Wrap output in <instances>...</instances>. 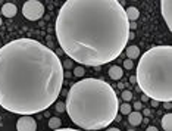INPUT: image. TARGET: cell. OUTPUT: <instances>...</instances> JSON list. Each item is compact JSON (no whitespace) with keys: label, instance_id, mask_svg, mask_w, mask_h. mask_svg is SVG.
<instances>
[{"label":"cell","instance_id":"6da1fadb","mask_svg":"<svg viewBox=\"0 0 172 131\" xmlns=\"http://www.w3.org/2000/svg\"><path fill=\"white\" fill-rule=\"evenodd\" d=\"M65 71L59 56L34 38L0 47V108L18 115L46 111L57 100Z\"/></svg>","mask_w":172,"mask_h":131},{"label":"cell","instance_id":"7a4b0ae2","mask_svg":"<svg viewBox=\"0 0 172 131\" xmlns=\"http://www.w3.org/2000/svg\"><path fill=\"white\" fill-rule=\"evenodd\" d=\"M128 24L118 0H66L57 13L54 33L69 59L86 66H102L127 47Z\"/></svg>","mask_w":172,"mask_h":131},{"label":"cell","instance_id":"3957f363","mask_svg":"<svg viewBox=\"0 0 172 131\" xmlns=\"http://www.w3.org/2000/svg\"><path fill=\"white\" fill-rule=\"evenodd\" d=\"M65 111L77 127L102 130L116 121L119 99L113 87L104 80L83 78L68 92Z\"/></svg>","mask_w":172,"mask_h":131},{"label":"cell","instance_id":"277c9868","mask_svg":"<svg viewBox=\"0 0 172 131\" xmlns=\"http://www.w3.org/2000/svg\"><path fill=\"white\" fill-rule=\"evenodd\" d=\"M138 89L157 102L172 100V47L155 46L149 49L136 68Z\"/></svg>","mask_w":172,"mask_h":131},{"label":"cell","instance_id":"5b68a950","mask_svg":"<svg viewBox=\"0 0 172 131\" xmlns=\"http://www.w3.org/2000/svg\"><path fill=\"white\" fill-rule=\"evenodd\" d=\"M22 15L28 21H38L44 15V6L38 0H27L22 6Z\"/></svg>","mask_w":172,"mask_h":131},{"label":"cell","instance_id":"8992f818","mask_svg":"<svg viewBox=\"0 0 172 131\" xmlns=\"http://www.w3.org/2000/svg\"><path fill=\"white\" fill-rule=\"evenodd\" d=\"M18 131H35L37 130V122L33 116L30 115H22L16 121Z\"/></svg>","mask_w":172,"mask_h":131},{"label":"cell","instance_id":"52a82bcc","mask_svg":"<svg viewBox=\"0 0 172 131\" xmlns=\"http://www.w3.org/2000/svg\"><path fill=\"white\" fill-rule=\"evenodd\" d=\"M160 12L165 19L168 30H172V0H160Z\"/></svg>","mask_w":172,"mask_h":131},{"label":"cell","instance_id":"ba28073f","mask_svg":"<svg viewBox=\"0 0 172 131\" xmlns=\"http://www.w3.org/2000/svg\"><path fill=\"white\" fill-rule=\"evenodd\" d=\"M16 12H18V7L16 4H13V3H4L1 6V13L6 18H13L16 15Z\"/></svg>","mask_w":172,"mask_h":131},{"label":"cell","instance_id":"9c48e42d","mask_svg":"<svg viewBox=\"0 0 172 131\" xmlns=\"http://www.w3.org/2000/svg\"><path fill=\"white\" fill-rule=\"evenodd\" d=\"M128 121H130V124L131 125H134V127H137V125H140L141 124V121H143V115H141V112L140 111H131V112L128 113Z\"/></svg>","mask_w":172,"mask_h":131},{"label":"cell","instance_id":"30bf717a","mask_svg":"<svg viewBox=\"0 0 172 131\" xmlns=\"http://www.w3.org/2000/svg\"><path fill=\"white\" fill-rule=\"evenodd\" d=\"M109 77H110L112 80L118 81V80H121V78L124 77V69H122L121 66H118V65H113V66L109 68Z\"/></svg>","mask_w":172,"mask_h":131},{"label":"cell","instance_id":"8fae6325","mask_svg":"<svg viewBox=\"0 0 172 131\" xmlns=\"http://www.w3.org/2000/svg\"><path fill=\"white\" fill-rule=\"evenodd\" d=\"M125 50V53H127V57L128 59H137L140 56V49H138L137 46H128V47H125L124 49Z\"/></svg>","mask_w":172,"mask_h":131},{"label":"cell","instance_id":"7c38bea8","mask_svg":"<svg viewBox=\"0 0 172 131\" xmlns=\"http://www.w3.org/2000/svg\"><path fill=\"white\" fill-rule=\"evenodd\" d=\"M125 13H127V18H128V21H137L138 16H140L138 9H137V7H134V6L127 7V9H125Z\"/></svg>","mask_w":172,"mask_h":131},{"label":"cell","instance_id":"4fadbf2b","mask_svg":"<svg viewBox=\"0 0 172 131\" xmlns=\"http://www.w3.org/2000/svg\"><path fill=\"white\" fill-rule=\"evenodd\" d=\"M162 128L165 131H171L172 130V113H166L162 118Z\"/></svg>","mask_w":172,"mask_h":131},{"label":"cell","instance_id":"5bb4252c","mask_svg":"<svg viewBox=\"0 0 172 131\" xmlns=\"http://www.w3.org/2000/svg\"><path fill=\"white\" fill-rule=\"evenodd\" d=\"M60 125H62V121H60L59 118L52 116V118L49 119V128H52V130H59Z\"/></svg>","mask_w":172,"mask_h":131},{"label":"cell","instance_id":"9a60e30c","mask_svg":"<svg viewBox=\"0 0 172 131\" xmlns=\"http://www.w3.org/2000/svg\"><path fill=\"white\" fill-rule=\"evenodd\" d=\"M119 111L122 115H128V113L133 111V106H131L128 102H125V103H122V105L119 103Z\"/></svg>","mask_w":172,"mask_h":131},{"label":"cell","instance_id":"2e32d148","mask_svg":"<svg viewBox=\"0 0 172 131\" xmlns=\"http://www.w3.org/2000/svg\"><path fill=\"white\" fill-rule=\"evenodd\" d=\"M84 74H86V69H84L81 65L74 68V75H75V77H78V78H83V77H84Z\"/></svg>","mask_w":172,"mask_h":131},{"label":"cell","instance_id":"e0dca14e","mask_svg":"<svg viewBox=\"0 0 172 131\" xmlns=\"http://www.w3.org/2000/svg\"><path fill=\"white\" fill-rule=\"evenodd\" d=\"M121 96H122V99H124L125 102H130V100L133 99V93H131L130 90H122V94H121Z\"/></svg>","mask_w":172,"mask_h":131},{"label":"cell","instance_id":"ac0fdd59","mask_svg":"<svg viewBox=\"0 0 172 131\" xmlns=\"http://www.w3.org/2000/svg\"><path fill=\"white\" fill-rule=\"evenodd\" d=\"M54 111L56 112H63L65 111V102H57L56 105H54Z\"/></svg>","mask_w":172,"mask_h":131},{"label":"cell","instance_id":"d6986e66","mask_svg":"<svg viewBox=\"0 0 172 131\" xmlns=\"http://www.w3.org/2000/svg\"><path fill=\"white\" fill-rule=\"evenodd\" d=\"M62 65H63V69H65V68H66V69H71V68L74 66V60H72V59H68V60H65Z\"/></svg>","mask_w":172,"mask_h":131},{"label":"cell","instance_id":"ffe728a7","mask_svg":"<svg viewBox=\"0 0 172 131\" xmlns=\"http://www.w3.org/2000/svg\"><path fill=\"white\" fill-rule=\"evenodd\" d=\"M133 66H134V63H133V60H131V59L124 60V68H125V69H131Z\"/></svg>","mask_w":172,"mask_h":131},{"label":"cell","instance_id":"44dd1931","mask_svg":"<svg viewBox=\"0 0 172 131\" xmlns=\"http://www.w3.org/2000/svg\"><path fill=\"white\" fill-rule=\"evenodd\" d=\"M144 106H143V102H136L134 105H133V109H136V111H141Z\"/></svg>","mask_w":172,"mask_h":131},{"label":"cell","instance_id":"7402d4cb","mask_svg":"<svg viewBox=\"0 0 172 131\" xmlns=\"http://www.w3.org/2000/svg\"><path fill=\"white\" fill-rule=\"evenodd\" d=\"M128 27H130V31H134V30L137 28V24H136V21H130Z\"/></svg>","mask_w":172,"mask_h":131},{"label":"cell","instance_id":"603a6c76","mask_svg":"<svg viewBox=\"0 0 172 131\" xmlns=\"http://www.w3.org/2000/svg\"><path fill=\"white\" fill-rule=\"evenodd\" d=\"M150 100H152V106H153V108H157L159 103H160V102H157V100H155V99H150Z\"/></svg>","mask_w":172,"mask_h":131},{"label":"cell","instance_id":"cb8c5ba5","mask_svg":"<svg viewBox=\"0 0 172 131\" xmlns=\"http://www.w3.org/2000/svg\"><path fill=\"white\" fill-rule=\"evenodd\" d=\"M130 83H133V84H137V78H136V75L130 78Z\"/></svg>","mask_w":172,"mask_h":131},{"label":"cell","instance_id":"d4e9b609","mask_svg":"<svg viewBox=\"0 0 172 131\" xmlns=\"http://www.w3.org/2000/svg\"><path fill=\"white\" fill-rule=\"evenodd\" d=\"M163 103H165V108H166V109H171V108H172L171 102H163Z\"/></svg>","mask_w":172,"mask_h":131},{"label":"cell","instance_id":"484cf974","mask_svg":"<svg viewBox=\"0 0 172 131\" xmlns=\"http://www.w3.org/2000/svg\"><path fill=\"white\" fill-rule=\"evenodd\" d=\"M147 100H149V96H146V94H144V96H141V102H143V103H144V102H147Z\"/></svg>","mask_w":172,"mask_h":131},{"label":"cell","instance_id":"4316f807","mask_svg":"<svg viewBox=\"0 0 172 131\" xmlns=\"http://www.w3.org/2000/svg\"><path fill=\"white\" fill-rule=\"evenodd\" d=\"M141 111H143V113H144L146 116H147V115H150V112H152L150 109H141Z\"/></svg>","mask_w":172,"mask_h":131},{"label":"cell","instance_id":"83f0119b","mask_svg":"<svg viewBox=\"0 0 172 131\" xmlns=\"http://www.w3.org/2000/svg\"><path fill=\"white\" fill-rule=\"evenodd\" d=\"M147 131H157L156 127H152V125H147Z\"/></svg>","mask_w":172,"mask_h":131},{"label":"cell","instance_id":"f1b7e54d","mask_svg":"<svg viewBox=\"0 0 172 131\" xmlns=\"http://www.w3.org/2000/svg\"><path fill=\"white\" fill-rule=\"evenodd\" d=\"M1 25H3V21H1V18H0V27H1Z\"/></svg>","mask_w":172,"mask_h":131},{"label":"cell","instance_id":"f546056e","mask_svg":"<svg viewBox=\"0 0 172 131\" xmlns=\"http://www.w3.org/2000/svg\"><path fill=\"white\" fill-rule=\"evenodd\" d=\"M118 1H119V0H118Z\"/></svg>","mask_w":172,"mask_h":131},{"label":"cell","instance_id":"4dcf8cb0","mask_svg":"<svg viewBox=\"0 0 172 131\" xmlns=\"http://www.w3.org/2000/svg\"><path fill=\"white\" fill-rule=\"evenodd\" d=\"M38 1H40V0H38Z\"/></svg>","mask_w":172,"mask_h":131}]
</instances>
